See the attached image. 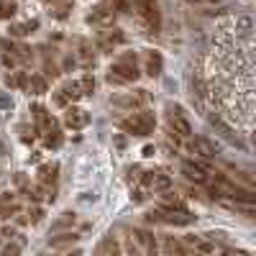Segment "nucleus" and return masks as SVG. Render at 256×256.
I'll list each match as a JSON object with an SVG mask.
<instances>
[{
	"mask_svg": "<svg viewBox=\"0 0 256 256\" xmlns=\"http://www.w3.org/2000/svg\"><path fill=\"white\" fill-rule=\"evenodd\" d=\"M67 123H70L72 128H82L84 123H88V116H84V110L70 108V110H67Z\"/></svg>",
	"mask_w": 256,
	"mask_h": 256,
	"instance_id": "nucleus-7",
	"label": "nucleus"
},
{
	"mask_svg": "<svg viewBox=\"0 0 256 256\" xmlns=\"http://www.w3.org/2000/svg\"><path fill=\"white\" fill-rule=\"evenodd\" d=\"M159 72H162V56L152 54L148 56V74H159Z\"/></svg>",
	"mask_w": 256,
	"mask_h": 256,
	"instance_id": "nucleus-8",
	"label": "nucleus"
},
{
	"mask_svg": "<svg viewBox=\"0 0 256 256\" xmlns=\"http://www.w3.org/2000/svg\"><path fill=\"white\" fill-rule=\"evenodd\" d=\"M169 123L174 126V131H177L180 136H190V134H192V126H190V120L182 116L180 108H172V113H169Z\"/></svg>",
	"mask_w": 256,
	"mask_h": 256,
	"instance_id": "nucleus-2",
	"label": "nucleus"
},
{
	"mask_svg": "<svg viewBox=\"0 0 256 256\" xmlns=\"http://www.w3.org/2000/svg\"><path fill=\"white\" fill-rule=\"evenodd\" d=\"M31 88L36 90V95H41V92L46 90V84H44V80H38V77H34V80H31Z\"/></svg>",
	"mask_w": 256,
	"mask_h": 256,
	"instance_id": "nucleus-9",
	"label": "nucleus"
},
{
	"mask_svg": "<svg viewBox=\"0 0 256 256\" xmlns=\"http://www.w3.org/2000/svg\"><path fill=\"white\" fill-rule=\"evenodd\" d=\"M8 105H10V100H8V98H3V95H0V108H8Z\"/></svg>",
	"mask_w": 256,
	"mask_h": 256,
	"instance_id": "nucleus-10",
	"label": "nucleus"
},
{
	"mask_svg": "<svg viewBox=\"0 0 256 256\" xmlns=\"http://www.w3.org/2000/svg\"><path fill=\"white\" fill-rule=\"evenodd\" d=\"M251 28H254V20H251L248 13H244V16L236 18V34L238 36H251Z\"/></svg>",
	"mask_w": 256,
	"mask_h": 256,
	"instance_id": "nucleus-6",
	"label": "nucleus"
},
{
	"mask_svg": "<svg viewBox=\"0 0 256 256\" xmlns=\"http://www.w3.org/2000/svg\"><path fill=\"white\" fill-rule=\"evenodd\" d=\"M212 3H218V0H212Z\"/></svg>",
	"mask_w": 256,
	"mask_h": 256,
	"instance_id": "nucleus-11",
	"label": "nucleus"
},
{
	"mask_svg": "<svg viewBox=\"0 0 256 256\" xmlns=\"http://www.w3.org/2000/svg\"><path fill=\"white\" fill-rule=\"evenodd\" d=\"M138 3V8H141V13L148 18V24H152L154 28L159 26V13H156V6H154V0H136Z\"/></svg>",
	"mask_w": 256,
	"mask_h": 256,
	"instance_id": "nucleus-5",
	"label": "nucleus"
},
{
	"mask_svg": "<svg viewBox=\"0 0 256 256\" xmlns=\"http://www.w3.org/2000/svg\"><path fill=\"white\" fill-rule=\"evenodd\" d=\"M152 126H154V118L148 116V113H136L134 118L123 120V128H128V131H134L136 136H146L148 131H152Z\"/></svg>",
	"mask_w": 256,
	"mask_h": 256,
	"instance_id": "nucleus-1",
	"label": "nucleus"
},
{
	"mask_svg": "<svg viewBox=\"0 0 256 256\" xmlns=\"http://www.w3.org/2000/svg\"><path fill=\"white\" fill-rule=\"evenodd\" d=\"M192 152L200 154V156H205V159H212V156H216V152H218V146L212 144V141H208V138H195V144H192Z\"/></svg>",
	"mask_w": 256,
	"mask_h": 256,
	"instance_id": "nucleus-3",
	"label": "nucleus"
},
{
	"mask_svg": "<svg viewBox=\"0 0 256 256\" xmlns=\"http://www.w3.org/2000/svg\"><path fill=\"white\" fill-rule=\"evenodd\" d=\"M182 174H184L190 182H198V184H202V182L208 180V174L202 172L200 166H195V164H192V162H184V164H182Z\"/></svg>",
	"mask_w": 256,
	"mask_h": 256,
	"instance_id": "nucleus-4",
	"label": "nucleus"
}]
</instances>
